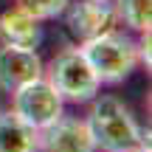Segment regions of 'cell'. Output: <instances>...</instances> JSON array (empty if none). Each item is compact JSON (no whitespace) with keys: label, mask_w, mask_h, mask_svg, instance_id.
I'll list each match as a JSON object with an SVG mask.
<instances>
[{"label":"cell","mask_w":152,"mask_h":152,"mask_svg":"<svg viewBox=\"0 0 152 152\" xmlns=\"http://www.w3.org/2000/svg\"><path fill=\"white\" fill-rule=\"evenodd\" d=\"M48 82L56 93L62 96V102H73V104H85L93 96H99V82L96 71L90 68V62L85 59L82 48H65L51 59L48 65Z\"/></svg>","instance_id":"cell-3"},{"label":"cell","mask_w":152,"mask_h":152,"mask_svg":"<svg viewBox=\"0 0 152 152\" xmlns=\"http://www.w3.org/2000/svg\"><path fill=\"white\" fill-rule=\"evenodd\" d=\"M62 96L51 87V82L45 76L28 82V85L17 87L11 93V113L20 115L28 127L34 130H42L51 121H56L62 115Z\"/></svg>","instance_id":"cell-4"},{"label":"cell","mask_w":152,"mask_h":152,"mask_svg":"<svg viewBox=\"0 0 152 152\" xmlns=\"http://www.w3.org/2000/svg\"><path fill=\"white\" fill-rule=\"evenodd\" d=\"M82 54L90 62V68L96 71L99 82H107V85H118L127 76L141 65V56H138V42L124 31H115L107 28L99 37L82 42Z\"/></svg>","instance_id":"cell-2"},{"label":"cell","mask_w":152,"mask_h":152,"mask_svg":"<svg viewBox=\"0 0 152 152\" xmlns=\"http://www.w3.org/2000/svg\"><path fill=\"white\" fill-rule=\"evenodd\" d=\"M130 152H152V149H149V144H141V147H135V149H130Z\"/></svg>","instance_id":"cell-12"},{"label":"cell","mask_w":152,"mask_h":152,"mask_svg":"<svg viewBox=\"0 0 152 152\" xmlns=\"http://www.w3.org/2000/svg\"><path fill=\"white\" fill-rule=\"evenodd\" d=\"M39 152H96V141L85 118L59 115L39 130Z\"/></svg>","instance_id":"cell-6"},{"label":"cell","mask_w":152,"mask_h":152,"mask_svg":"<svg viewBox=\"0 0 152 152\" xmlns=\"http://www.w3.org/2000/svg\"><path fill=\"white\" fill-rule=\"evenodd\" d=\"M115 20H121L130 31H149L152 26V0H115Z\"/></svg>","instance_id":"cell-10"},{"label":"cell","mask_w":152,"mask_h":152,"mask_svg":"<svg viewBox=\"0 0 152 152\" xmlns=\"http://www.w3.org/2000/svg\"><path fill=\"white\" fill-rule=\"evenodd\" d=\"M39 42H42V26H39L37 17L23 11L20 6L0 11V45L37 51Z\"/></svg>","instance_id":"cell-8"},{"label":"cell","mask_w":152,"mask_h":152,"mask_svg":"<svg viewBox=\"0 0 152 152\" xmlns=\"http://www.w3.org/2000/svg\"><path fill=\"white\" fill-rule=\"evenodd\" d=\"M0 152H39V130L28 127L11 110L0 113Z\"/></svg>","instance_id":"cell-9"},{"label":"cell","mask_w":152,"mask_h":152,"mask_svg":"<svg viewBox=\"0 0 152 152\" xmlns=\"http://www.w3.org/2000/svg\"><path fill=\"white\" fill-rule=\"evenodd\" d=\"M90 113H87V127L93 132L96 149L104 152H130L141 144H149V130L144 132L138 127L135 115L130 113L121 99L115 96H93Z\"/></svg>","instance_id":"cell-1"},{"label":"cell","mask_w":152,"mask_h":152,"mask_svg":"<svg viewBox=\"0 0 152 152\" xmlns=\"http://www.w3.org/2000/svg\"><path fill=\"white\" fill-rule=\"evenodd\" d=\"M68 3H71V0H14V6H20L23 11H28L31 17H37L39 23L59 17Z\"/></svg>","instance_id":"cell-11"},{"label":"cell","mask_w":152,"mask_h":152,"mask_svg":"<svg viewBox=\"0 0 152 152\" xmlns=\"http://www.w3.org/2000/svg\"><path fill=\"white\" fill-rule=\"evenodd\" d=\"M39 76H45V65L37 51L9 48V45L0 48V90L3 93H14L17 87L28 85Z\"/></svg>","instance_id":"cell-7"},{"label":"cell","mask_w":152,"mask_h":152,"mask_svg":"<svg viewBox=\"0 0 152 152\" xmlns=\"http://www.w3.org/2000/svg\"><path fill=\"white\" fill-rule=\"evenodd\" d=\"M62 14L68 34L79 45L115 26V9L110 0H71Z\"/></svg>","instance_id":"cell-5"}]
</instances>
